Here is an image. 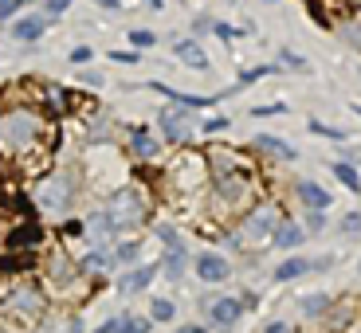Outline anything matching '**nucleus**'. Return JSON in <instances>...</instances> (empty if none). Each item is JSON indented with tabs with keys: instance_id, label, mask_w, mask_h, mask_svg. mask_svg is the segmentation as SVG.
Returning <instances> with one entry per match:
<instances>
[{
	"instance_id": "7",
	"label": "nucleus",
	"mask_w": 361,
	"mask_h": 333,
	"mask_svg": "<svg viewBox=\"0 0 361 333\" xmlns=\"http://www.w3.org/2000/svg\"><path fill=\"white\" fill-rule=\"evenodd\" d=\"M244 314V302H235V298H216V302H212V306H208V318H212V322L216 325H235V318Z\"/></svg>"
},
{
	"instance_id": "21",
	"label": "nucleus",
	"mask_w": 361,
	"mask_h": 333,
	"mask_svg": "<svg viewBox=\"0 0 361 333\" xmlns=\"http://www.w3.org/2000/svg\"><path fill=\"white\" fill-rule=\"evenodd\" d=\"M157 239H165V247H169V251H185V244H180V235L173 232L169 224H157Z\"/></svg>"
},
{
	"instance_id": "14",
	"label": "nucleus",
	"mask_w": 361,
	"mask_h": 333,
	"mask_svg": "<svg viewBox=\"0 0 361 333\" xmlns=\"http://www.w3.org/2000/svg\"><path fill=\"white\" fill-rule=\"evenodd\" d=\"M275 244L287 247V251H290V247H298V244H302V227H298V224H279V232H275Z\"/></svg>"
},
{
	"instance_id": "27",
	"label": "nucleus",
	"mask_w": 361,
	"mask_h": 333,
	"mask_svg": "<svg viewBox=\"0 0 361 333\" xmlns=\"http://www.w3.org/2000/svg\"><path fill=\"white\" fill-rule=\"evenodd\" d=\"M345 232H361V216H357V212H353V216H345Z\"/></svg>"
},
{
	"instance_id": "2",
	"label": "nucleus",
	"mask_w": 361,
	"mask_h": 333,
	"mask_svg": "<svg viewBox=\"0 0 361 333\" xmlns=\"http://www.w3.org/2000/svg\"><path fill=\"white\" fill-rule=\"evenodd\" d=\"M142 216H145V196L137 189H122V192H114L110 196V204H106V220H110V227H134V224H142Z\"/></svg>"
},
{
	"instance_id": "5",
	"label": "nucleus",
	"mask_w": 361,
	"mask_h": 333,
	"mask_svg": "<svg viewBox=\"0 0 361 333\" xmlns=\"http://www.w3.org/2000/svg\"><path fill=\"white\" fill-rule=\"evenodd\" d=\"M197 275H200L204 282H224L228 275H232V267H228L224 255H216V251H200V255H197Z\"/></svg>"
},
{
	"instance_id": "9",
	"label": "nucleus",
	"mask_w": 361,
	"mask_h": 333,
	"mask_svg": "<svg viewBox=\"0 0 361 333\" xmlns=\"http://www.w3.org/2000/svg\"><path fill=\"white\" fill-rule=\"evenodd\" d=\"M44 27H47L44 16H24V20L12 24V36H16V39H39V36H44Z\"/></svg>"
},
{
	"instance_id": "12",
	"label": "nucleus",
	"mask_w": 361,
	"mask_h": 333,
	"mask_svg": "<svg viewBox=\"0 0 361 333\" xmlns=\"http://www.w3.org/2000/svg\"><path fill=\"white\" fill-rule=\"evenodd\" d=\"M255 145H259V149H267V153H275V157H283V161H295V157H298L295 149L283 142V137H267V134H263V137H255Z\"/></svg>"
},
{
	"instance_id": "22",
	"label": "nucleus",
	"mask_w": 361,
	"mask_h": 333,
	"mask_svg": "<svg viewBox=\"0 0 361 333\" xmlns=\"http://www.w3.org/2000/svg\"><path fill=\"white\" fill-rule=\"evenodd\" d=\"M102 267H110L106 255H87V259H82V270H90V275H99Z\"/></svg>"
},
{
	"instance_id": "17",
	"label": "nucleus",
	"mask_w": 361,
	"mask_h": 333,
	"mask_svg": "<svg viewBox=\"0 0 361 333\" xmlns=\"http://www.w3.org/2000/svg\"><path fill=\"white\" fill-rule=\"evenodd\" d=\"M134 153L137 157H154L157 153V142L145 134V130H137V134H134Z\"/></svg>"
},
{
	"instance_id": "33",
	"label": "nucleus",
	"mask_w": 361,
	"mask_h": 333,
	"mask_svg": "<svg viewBox=\"0 0 361 333\" xmlns=\"http://www.w3.org/2000/svg\"><path fill=\"white\" fill-rule=\"evenodd\" d=\"M67 333H82V322H71V325H67Z\"/></svg>"
},
{
	"instance_id": "31",
	"label": "nucleus",
	"mask_w": 361,
	"mask_h": 333,
	"mask_svg": "<svg viewBox=\"0 0 361 333\" xmlns=\"http://www.w3.org/2000/svg\"><path fill=\"white\" fill-rule=\"evenodd\" d=\"M263 333H290V325H283V322H271Z\"/></svg>"
},
{
	"instance_id": "28",
	"label": "nucleus",
	"mask_w": 361,
	"mask_h": 333,
	"mask_svg": "<svg viewBox=\"0 0 361 333\" xmlns=\"http://www.w3.org/2000/svg\"><path fill=\"white\" fill-rule=\"evenodd\" d=\"M47 12H51V16H59V12H67V0H47Z\"/></svg>"
},
{
	"instance_id": "10",
	"label": "nucleus",
	"mask_w": 361,
	"mask_h": 333,
	"mask_svg": "<svg viewBox=\"0 0 361 333\" xmlns=\"http://www.w3.org/2000/svg\"><path fill=\"white\" fill-rule=\"evenodd\" d=\"M298 196L307 200L314 212H322V208H330V192H322L318 184H310V180H298Z\"/></svg>"
},
{
	"instance_id": "26",
	"label": "nucleus",
	"mask_w": 361,
	"mask_h": 333,
	"mask_svg": "<svg viewBox=\"0 0 361 333\" xmlns=\"http://www.w3.org/2000/svg\"><path fill=\"white\" fill-rule=\"evenodd\" d=\"M87 59H90V47H75L71 51V63H87Z\"/></svg>"
},
{
	"instance_id": "4",
	"label": "nucleus",
	"mask_w": 361,
	"mask_h": 333,
	"mask_svg": "<svg viewBox=\"0 0 361 333\" xmlns=\"http://www.w3.org/2000/svg\"><path fill=\"white\" fill-rule=\"evenodd\" d=\"M275 232H279V216H275V208L271 204H259L252 212V216L240 224V244H267V239H275Z\"/></svg>"
},
{
	"instance_id": "32",
	"label": "nucleus",
	"mask_w": 361,
	"mask_h": 333,
	"mask_svg": "<svg viewBox=\"0 0 361 333\" xmlns=\"http://www.w3.org/2000/svg\"><path fill=\"white\" fill-rule=\"evenodd\" d=\"M180 333H204V325H185Z\"/></svg>"
},
{
	"instance_id": "15",
	"label": "nucleus",
	"mask_w": 361,
	"mask_h": 333,
	"mask_svg": "<svg viewBox=\"0 0 361 333\" xmlns=\"http://www.w3.org/2000/svg\"><path fill=\"white\" fill-rule=\"evenodd\" d=\"M149 282H154V267H137V270H130V275H126L122 287H126V290H145Z\"/></svg>"
},
{
	"instance_id": "19",
	"label": "nucleus",
	"mask_w": 361,
	"mask_h": 333,
	"mask_svg": "<svg viewBox=\"0 0 361 333\" xmlns=\"http://www.w3.org/2000/svg\"><path fill=\"white\" fill-rule=\"evenodd\" d=\"M334 177H342V184H345V189H353V192L361 189V180H357V172H353V165H345V161L334 165Z\"/></svg>"
},
{
	"instance_id": "1",
	"label": "nucleus",
	"mask_w": 361,
	"mask_h": 333,
	"mask_svg": "<svg viewBox=\"0 0 361 333\" xmlns=\"http://www.w3.org/2000/svg\"><path fill=\"white\" fill-rule=\"evenodd\" d=\"M39 118L36 114H27V110H12V114L0 118V153H24V149H32L39 137Z\"/></svg>"
},
{
	"instance_id": "18",
	"label": "nucleus",
	"mask_w": 361,
	"mask_h": 333,
	"mask_svg": "<svg viewBox=\"0 0 361 333\" xmlns=\"http://www.w3.org/2000/svg\"><path fill=\"white\" fill-rule=\"evenodd\" d=\"M165 275H169V279H180V275H185V251L165 255Z\"/></svg>"
},
{
	"instance_id": "20",
	"label": "nucleus",
	"mask_w": 361,
	"mask_h": 333,
	"mask_svg": "<svg viewBox=\"0 0 361 333\" xmlns=\"http://www.w3.org/2000/svg\"><path fill=\"white\" fill-rule=\"evenodd\" d=\"M149 314H154V322H173V314H177V306H173L169 298H157Z\"/></svg>"
},
{
	"instance_id": "11",
	"label": "nucleus",
	"mask_w": 361,
	"mask_h": 333,
	"mask_svg": "<svg viewBox=\"0 0 361 333\" xmlns=\"http://www.w3.org/2000/svg\"><path fill=\"white\" fill-rule=\"evenodd\" d=\"M177 59H180V63H189V67H197V71H204V67H208L204 47H200V44H177Z\"/></svg>"
},
{
	"instance_id": "23",
	"label": "nucleus",
	"mask_w": 361,
	"mask_h": 333,
	"mask_svg": "<svg viewBox=\"0 0 361 333\" xmlns=\"http://www.w3.org/2000/svg\"><path fill=\"white\" fill-rule=\"evenodd\" d=\"M118 333H149V322H122Z\"/></svg>"
},
{
	"instance_id": "8",
	"label": "nucleus",
	"mask_w": 361,
	"mask_h": 333,
	"mask_svg": "<svg viewBox=\"0 0 361 333\" xmlns=\"http://www.w3.org/2000/svg\"><path fill=\"white\" fill-rule=\"evenodd\" d=\"M161 130L165 137H173V142H189V122H185V110H169V114H161Z\"/></svg>"
},
{
	"instance_id": "29",
	"label": "nucleus",
	"mask_w": 361,
	"mask_h": 333,
	"mask_svg": "<svg viewBox=\"0 0 361 333\" xmlns=\"http://www.w3.org/2000/svg\"><path fill=\"white\" fill-rule=\"evenodd\" d=\"M137 255V244H126V247H118V259H134Z\"/></svg>"
},
{
	"instance_id": "6",
	"label": "nucleus",
	"mask_w": 361,
	"mask_h": 333,
	"mask_svg": "<svg viewBox=\"0 0 361 333\" xmlns=\"http://www.w3.org/2000/svg\"><path fill=\"white\" fill-rule=\"evenodd\" d=\"M8 302H12V310H20V314H39V310H44V294H39L36 287H16L8 294Z\"/></svg>"
},
{
	"instance_id": "16",
	"label": "nucleus",
	"mask_w": 361,
	"mask_h": 333,
	"mask_svg": "<svg viewBox=\"0 0 361 333\" xmlns=\"http://www.w3.org/2000/svg\"><path fill=\"white\" fill-rule=\"evenodd\" d=\"M326 306H330V298H326V294H307V298H302V314H307V318L326 314Z\"/></svg>"
},
{
	"instance_id": "13",
	"label": "nucleus",
	"mask_w": 361,
	"mask_h": 333,
	"mask_svg": "<svg viewBox=\"0 0 361 333\" xmlns=\"http://www.w3.org/2000/svg\"><path fill=\"white\" fill-rule=\"evenodd\" d=\"M307 270H310L307 259H287V263L275 267V282H290V279H298V275H307Z\"/></svg>"
},
{
	"instance_id": "34",
	"label": "nucleus",
	"mask_w": 361,
	"mask_h": 333,
	"mask_svg": "<svg viewBox=\"0 0 361 333\" xmlns=\"http://www.w3.org/2000/svg\"><path fill=\"white\" fill-rule=\"evenodd\" d=\"M350 4H361V0H350Z\"/></svg>"
},
{
	"instance_id": "25",
	"label": "nucleus",
	"mask_w": 361,
	"mask_h": 333,
	"mask_svg": "<svg viewBox=\"0 0 361 333\" xmlns=\"http://www.w3.org/2000/svg\"><path fill=\"white\" fill-rule=\"evenodd\" d=\"M118 329H122V318H110V322L99 325V333H118Z\"/></svg>"
},
{
	"instance_id": "3",
	"label": "nucleus",
	"mask_w": 361,
	"mask_h": 333,
	"mask_svg": "<svg viewBox=\"0 0 361 333\" xmlns=\"http://www.w3.org/2000/svg\"><path fill=\"white\" fill-rule=\"evenodd\" d=\"M36 204L47 216H63L67 208H71V180L67 177H44L39 189H36Z\"/></svg>"
},
{
	"instance_id": "30",
	"label": "nucleus",
	"mask_w": 361,
	"mask_h": 333,
	"mask_svg": "<svg viewBox=\"0 0 361 333\" xmlns=\"http://www.w3.org/2000/svg\"><path fill=\"white\" fill-rule=\"evenodd\" d=\"M114 59H118V63H137L134 51H114Z\"/></svg>"
},
{
	"instance_id": "24",
	"label": "nucleus",
	"mask_w": 361,
	"mask_h": 333,
	"mask_svg": "<svg viewBox=\"0 0 361 333\" xmlns=\"http://www.w3.org/2000/svg\"><path fill=\"white\" fill-rule=\"evenodd\" d=\"M130 39H134L137 47H154V36H149V32H130Z\"/></svg>"
}]
</instances>
